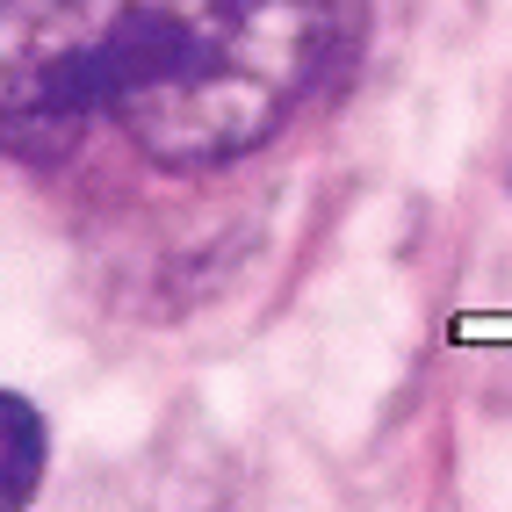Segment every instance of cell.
Wrapping results in <instances>:
<instances>
[{"instance_id":"cell-2","label":"cell","mask_w":512,"mask_h":512,"mask_svg":"<svg viewBox=\"0 0 512 512\" xmlns=\"http://www.w3.org/2000/svg\"><path fill=\"white\" fill-rule=\"evenodd\" d=\"M44 484V419L15 390H0V512H29Z\"/></svg>"},{"instance_id":"cell-1","label":"cell","mask_w":512,"mask_h":512,"mask_svg":"<svg viewBox=\"0 0 512 512\" xmlns=\"http://www.w3.org/2000/svg\"><path fill=\"white\" fill-rule=\"evenodd\" d=\"M368 0H0V152L58 159L109 116L152 166H224L311 101Z\"/></svg>"}]
</instances>
